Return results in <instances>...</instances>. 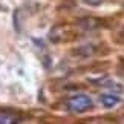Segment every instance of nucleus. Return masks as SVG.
I'll return each mask as SVG.
<instances>
[{"instance_id": "1", "label": "nucleus", "mask_w": 124, "mask_h": 124, "mask_svg": "<svg viewBox=\"0 0 124 124\" xmlns=\"http://www.w3.org/2000/svg\"><path fill=\"white\" fill-rule=\"evenodd\" d=\"M68 109L70 112H75V113H81L89 110L90 107L93 106V101L89 95L86 93H77V95H72L69 100H68Z\"/></svg>"}, {"instance_id": "2", "label": "nucleus", "mask_w": 124, "mask_h": 124, "mask_svg": "<svg viewBox=\"0 0 124 124\" xmlns=\"http://www.w3.org/2000/svg\"><path fill=\"white\" fill-rule=\"evenodd\" d=\"M100 100H101V104L107 109L115 107L116 104L120 103V97L115 95V93H103L101 97H100Z\"/></svg>"}, {"instance_id": "3", "label": "nucleus", "mask_w": 124, "mask_h": 124, "mask_svg": "<svg viewBox=\"0 0 124 124\" xmlns=\"http://www.w3.org/2000/svg\"><path fill=\"white\" fill-rule=\"evenodd\" d=\"M20 123V116L14 112H0V124H14Z\"/></svg>"}, {"instance_id": "4", "label": "nucleus", "mask_w": 124, "mask_h": 124, "mask_svg": "<svg viewBox=\"0 0 124 124\" xmlns=\"http://www.w3.org/2000/svg\"><path fill=\"white\" fill-rule=\"evenodd\" d=\"M80 26H83L84 29H95V28L100 26V20H97V18H83L80 22Z\"/></svg>"}, {"instance_id": "5", "label": "nucleus", "mask_w": 124, "mask_h": 124, "mask_svg": "<svg viewBox=\"0 0 124 124\" xmlns=\"http://www.w3.org/2000/svg\"><path fill=\"white\" fill-rule=\"evenodd\" d=\"M83 2L87 3V5H90V6H98V5H101L103 0H83Z\"/></svg>"}, {"instance_id": "6", "label": "nucleus", "mask_w": 124, "mask_h": 124, "mask_svg": "<svg viewBox=\"0 0 124 124\" xmlns=\"http://www.w3.org/2000/svg\"><path fill=\"white\" fill-rule=\"evenodd\" d=\"M121 74H123V75H124V70H123V72H121Z\"/></svg>"}]
</instances>
